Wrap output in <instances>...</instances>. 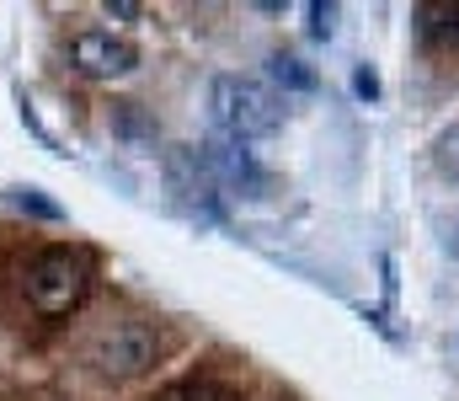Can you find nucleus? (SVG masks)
I'll return each mask as SVG.
<instances>
[{
    "mask_svg": "<svg viewBox=\"0 0 459 401\" xmlns=\"http://www.w3.org/2000/svg\"><path fill=\"white\" fill-rule=\"evenodd\" d=\"M70 65L81 75H91V81H117V75H128L139 65V48L128 38H113V32L91 27V32H75L70 38Z\"/></svg>",
    "mask_w": 459,
    "mask_h": 401,
    "instance_id": "obj_5",
    "label": "nucleus"
},
{
    "mask_svg": "<svg viewBox=\"0 0 459 401\" xmlns=\"http://www.w3.org/2000/svg\"><path fill=\"white\" fill-rule=\"evenodd\" d=\"M160 353V332L150 321H117L113 332H102L91 343V364L108 375V380H134L155 364Z\"/></svg>",
    "mask_w": 459,
    "mask_h": 401,
    "instance_id": "obj_4",
    "label": "nucleus"
},
{
    "mask_svg": "<svg viewBox=\"0 0 459 401\" xmlns=\"http://www.w3.org/2000/svg\"><path fill=\"white\" fill-rule=\"evenodd\" d=\"M267 75H273V86H283V92H316V86H321L316 70H310L305 59H294V54H273V59H267Z\"/></svg>",
    "mask_w": 459,
    "mask_h": 401,
    "instance_id": "obj_9",
    "label": "nucleus"
},
{
    "mask_svg": "<svg viewBox=\"0 0 459 401\" xmlns=\"http://www.w3.org/2000/svg\"><path fill=\"white\" fill-rule=\"evenodd\" d=\"M102 11H108V16H139V5H134V0H108Z\"/></svg>",
    "mask_w": 459,
    "mask_h": 401,
    "instance_id": "obj_14",
    "label": "nucleus"
},
{
    "mask_svg": "<svg viewBox=\"0 0 459 401\" xmlns=\"http://www.w3.org/2000/svg\"><path fill=\"white\" fill-rule=\"evenodd\" d=\"M305 16H310V38H316V43H326V38L337 32V16H342V11L316 0V5H305Z\"/></svg>",
    "mask_w": 459,
    "mask_h": 401,
    "instance_id": "obj_11",
    "label": "nucleus"
},
{
    "mask_svg": "<svg viewBox=\"0 0 459 401\" xmlns=\"http://www.w3.org/2000/svg\"><path fill=\"white\" fill-rule=\"evenodd\" d=\"M352 92H358L363 102H374V97H379V75H374L368 65H358V70H352Z\"/></svg>",
    "mask_w": 459,
    "mask_h": 401,
    "instance_id": "obj_13",
    "label": "nucleus"
},
{
    "mask_svg": "<svg viewBox=\"0 0 459 401\" xmlns=\"http://www.w3.org/2000/svg\"><path fill=\"white\" fill-rule=\"evenodd\" d=\"M86 294H91V257L81 247H48V252L32 257V267H27V300H32L38 316L59 321V316L81 310Z\"/></svg>",
    "mask_w": 459,
    "mask_h": 401,
    "instance_id": "obj_2",
    "label": "nucleus"
},
{
    "mask_svg": "<svg viewBox=\"0 0 459 401\" xmlns=\"http://www.w3.org/2000/svg\"><path fill=\"white\" fill-rule=\"evenodd\" d=\"M11 204H16L22 214H38V220H59V214H65V209H59L54 198H43L38 187H16V193H11Z\"/></svg>",
    "mask_w": 459,
    "mask_h": 401,
    "instance_id": "obj_10",
    "label": "nucleus"
},
{
    "mask_svg": "<svg viewBox=\"0 0 459 401\" xmlns=\"http://www.w3.org/2000/svg\"><path fill=\"white\" fill-rule=\"evenodd\" d=\"M198 155H204V166L214 171V182L235 187L240 198H262V193H267V171L256 166V155H251L240 139L214 134V139H204V144H198Z\"/></svg>",
    "mask_w": 459,
    "mask_h": 401,
    "instance_id": "obj_6",
    "label": "nucleus"
},
{
    "mask_svg": "<svg viewBox=\"0 0 459 401\" xmlns=\"http://www.w3.org/2000/svg\"><path fill=\"white\" fill-rule=\"evenodd\" d=\"M411 22L428 43H459V5H417Z\"/></svg>",
    "mask_w": 459,
    "mask_h": 401,
    "instance_id": "obj_8",
    "label": "nucleus"
},
{
    "mask_svg": "<svg viewBox=\"0 0 459 401\" xmlns=\"http://www.w3.org/2000/svg\"><path fill=\"white\" fill-rule=\"evenodd\" d=\"M108 129H113L128 150H150V144H155V118H150L139 102H113V108H108Z\"/></svg>",
    "mask_w": 459,
    "mask_h": 401,
    "instance_id": "obj_7",
    "label": "nucleus"
},
{
    "mask_svg": "<svg viewBox=\"0 0 459 401\" xmlns=\"http://www.w3.org/2000/svg\"><path fill=\"white\" fill-rule=\"evenodd\" d=\"M160 171H166L171 198H177L187 214H198V220H209V225H220V220H225L220 182H214V171L204 166V155H198L193 144H171V150L160 155Z\"/></svg>",
    "mask_w": 459,
    "mask_h": 401,
    "instance_id": "obj_3",
    "label": "nucleus"
},
{
    "mask_svg": "<svg viewBox=\"0 0 459 401\" xmlns=\"http://www.w3.org/2000/svg\"><path fill=\"white\" fill-rule=\"evenodd\" d=\"M209 118H214V129L225 134V139L251 144V139H267V134L283 129V102H278L273 86H262L251 75H214V86H209Z\"/></svg>",
    "mask_w": 459,
    "mask_h": 401,
    "instance_id": "obj_1",
    "label": "nucleus"
},
{
    "mask_svg": "<svg viewBox=\"0 0 459 401\" xmlns=\"http://www.w3.org/2000/svg\"><path fill=\"white\" fill-rule=\"evenodd\" d=\"M438 166H444V171H455V177H459V129H449L444 139H438Z\"/></svg>",
    "mask_w": 459,
    "mask_h": 401,
    "instance_id": "obj_12",
    "label": "nucleus"
}]
</instances>
